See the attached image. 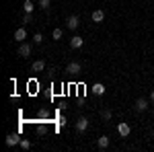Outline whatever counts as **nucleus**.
I'll use <instances>...</instances> for the list:
<instances>
[{
  "label": "nucleus",
  "instance_id": "obj_1",
  "mask_svg": "<svg viewBox=\"0 0 154 152\" xmlns=\"http://www.w3.org/2000/svg\"><path fill=\"white\" fill-rule=\"evenodd\" d=\"M78 25H80V19H78L76 14H70V17L66 19V27H68L70 31H76V29H78Z\"/></svg>",
  "mask_w": 154,
  "mask_h": 152
},
{
  "label": "nucleus",
  "instance_id": "obj_2",
  "mask_svg": "<svg viewBox=\"0 0 154 152\" xmlns=\"http://www.w3.org/2000/svg\"><path fill=\"white\" fill-rule=\"evenodd\" d=\"M31 51H33V45L31 43H21V47H19V56L21 58H29Z\"/></svg>",
  "mask_w": 154,
  "mask_h": 152
},
{
  "label": "nucleus",
  "instance_id": "obj_3",
  "mask_svg": "<svg viewBox=\"0 0 154 152\" xmlns=\"http://www.w3.org/2000/svg\"><path fill=\"white\" fill-rule=\"evenodd\" d=\"M117 132H119V136H121V138H128V136H130V132H131V128L125 123V121H121V123L117 126Z\"/></svg>",
  "mask_w": 154,
  "mask_h": 152
},
{
  "label": "nucleus",
  "instance_id": "obj_4",
  "mask_svg": "<svg viewBox=\"0 0 154 152\" xmlns=\"http://www.w3.org/2000/svg\"><path fill=\"white\" fill-rule=\"evenodd\" d=\"M86 129H88V119H86V117H80V119L76 121V132L82 134V132H86Z\"/></svg>",
  "mask_w": 154,
  "mask_h": 152
},
{
  "label": "nucleus",
  "instance_id": "obj_5",
  "mask_svg": "<svg viewBox=\"0 0 154 152\" xmlns=\"http://www.w3.org/2000/svg\"><path fill=\"white\" fill-rule=\"evenodd\" d=\"M17 144H21L19 134H8V136H6V146H17Z\"/></svg>",
  "mask_w": 154,
  "mask_h": 152
},
{
  "label": "nucleus",
  "instance_id": "obj_6",
  "mask_svg": "<svg viewBox=\"0 0 154 152\" xmlns=\"http://www.w3.org/2000/svg\"><path fill=\"white\" fill-rule=\"evenodd\" d=\"M80 70H82V66H80L78 62H70L68 68H66V72H70V74H78Z\"/></svg>",
  "mask_w": 154,
  "mask_h": 152
},
{
  "label": "nucleus",
  "instance_id": "obj_7",
  "mask_svg": "<svg viewBox=\"0 0 154 152\" xmlns=\"http://www.w3.org/2000/svg\"><path fill=\"white\" fill-rule=\"evenodd\" d=\"M97 146H99L101 150H107V148H109V136H101V138L97 140Z\"/></svg>",
  "mask_w": 154,
  "mask_h": 152
},
{
  "label": "nucleus",
  "instance_id": "obj_8",
  "mask_svg": "<svg viewBox=\"0 0 154 152\" xmlns=\"http://www.w3.org/2000/svg\"><path fill=\"white\" fill-rule=\"evenodd\" d=\"M14 39H17V41H21V43H23L25 39H27V31H25L23 27H21V29H17V31H14Z\"/></svg>",
  "mask_w": 154,
  "mask_h": 152
},
{
  "label": "nucleus",
  "instance_id": "obj_9",
  "mask_svg": "<svg viewBox=\"0 0 154 152\" xmlns=\"http://www.w3.org/2000/svg\"><path fill=\"white\" fill-rule=\"evenodd\" d=\"M146 109H148V101H146V99H138V101H136V111L142 113V111H146Z\"/></svg>",
  "mask_w": 154,
  "mask_h": 152
},
{
  "label": "nucleus",
  "instance_id": "obj_10",
  "mask_svg": "<svg viewBox=\"0 0 154 152\" xmlns=\"http://www.w3.org/2000/svg\"><path fill=\"white\" fill-rule=\"evenodd\" d=\"M82 43H84V41H82V37H78V35H74V37L70 39V47H74V49L82 47Z\"/></svg>",
  "mask_w": 154,
  "mask_h": 152
},
{
  "label": "nucleus",
  "instance_id": "obj_11",
  "mask_svg": "<svg viewBox=\"0 0 154 152\" xmlns=\"http://www.w3.org/2000/svg\"><path fill=\"white\" fill-rule=\"evenodd\" d=\"M43 68H45V62H43V60H37V62H33V66H31L33 72H41Z\"/></svg>",
  "mask_w": 154,
  "mask_h": 152
},
{
  "label": "nucleus",
  "instance_id": "obj_12",
  "mask_svg": "<svg viewBox=\"0 0 154 152\" xmlns=\"http://www.w3.org/2000/svg\"><path fill=\"white\" fill-rule=\"evenodd\" d=\"M93 93H95V95H105V84H101V82H95V86H93Z\"/></svg>",
  "mask_w": 154,
  "mask_h": 152
},
{
  "label": "nucleus",
  "instance_id": "obj_13",
  "mask_svg": "<svg viewBox=\"0 0 154 152\" xmlns=\"http://www.w3.org/2000/svg\"><path fill=\"white\" fill-rule=\"evenodd\" d=\"M103 19H105V12L103 11H95L93 12V21H95V23H101Z\"/></svg>",
  "mask_w": 154,
  "mask_h": 152
},
{
  "label": "nucleus",
  "instance_id": "obj_14",
  "mask_svg": "<svg viewBox=\"0 0 154 152\" xmlns=\"http://www.w3.org/2000/svg\"><path fill=\"white\" fill-rule=\"evenodd\" d=\"M23 8H25V12H33V8H35V4H33V2H31V0H25Z\"/></svg>",
  "mask_w": 154,
  "mask_h": 152
},
{
  "label": "nucleus",
  "instance_id": "obj_15",
  "mask_svg": "<svg viewBox=\"0 0 154 152\" xmlns=\"http://www.w3.org/2000/svg\"><path fill=\"white\" fill-rule=\"evenodd\" d=\"M51 37H54V39H62V29H54Z\"/></svg>",
  "mask_w": 154,
  "mask_h": 152
},
{
  "label": "nucleus",
  "instance_id": "obj_16",
  "mask_svg": "<svg viewBox=\"0 0 154 152\" xmlns=\"http://www.w3.org/2000/svg\"><path fill=\"white\" fill-rule=\"evenodd\" d=\"M23 23H33V17H31V12H25V17H23Z\"/></svg>",
  "mask_w": 154,
  "mask_h": 152
},
{
  "label": "nucleus",
  "instance_id": "obj_17",
  "mask_svg": "<svg viewBox=\"0 0 154 152\" xmlns=\"http://www.w3.org/2000/svg\"><path fill=\"white\" fill-rule=\"evenodd\" d=\"M39 6H41L43 11H48L49 8V0H39Z\"/></svg>",
  "mask_w": 154,
  "mask_h": 152
},
{
  "label": "nucleus",
  "instance_id": "obj_18",
  "mask_svg": "<svg viewBox=\"0 0 154 152\" xmlns=\"http://www.w3.org/2000/svg\"><path fill=\"white\" fill-rule=\"evenodd\" d=\"M21 148L29 150V148H31V142H29V140H21Z\"/></svg>",
  "mask_w": 154,
  "mask_h": 152
},
{
  "label": "nucleus",
  "instance_id": "obj_19",
  "mask_svg": "<svg viewBox=\"0 0 154 152\" xmlns=\"http://www.w3.org/2000/svg\"><path fill=\"white\" fill-rule=\"evenodd\" d=\"M33 41H35V43H41V41H43V35H41V33H35V35H33Z\"/></svg>",
  "mask_w": 154,
  "mask_h": 152
},
{
  "label": "nucleus",
  "instance_id": "obj_20",
  "mask_svg": "<svg viewBox=\"0 0 154 152\" xmlns=\"http://www.w3.org/2000/svg\"><path fill=\"white\" fill-rule=\"evenodd\" d=\"M101 115H103V119H111V111H109V109H103Z\"/></svg>",
  "mask_w": 154,
  "mask_h": 152
},
{
  "label": "nucleus",
  "instance_id": "obj_21",
  "mask_svg": "<svg viewBox=\"0 0 154 152\" xmlns=\"http://www.w3.org/2000/svg\"><path fill=\"white\" fill-rule=\"evenodd\" d=\"M150 101H152V103H154V91H152V93H150Z\"/></svg>",
  "mask_w": 154,
  "mask_h": 152
},
{
  "label": "nucleus",
  "instance_id": "obj_22",
  "mask_svg": "<svg viewBox=\"0 0 154 152\" xmlns=\"http://www.w3.org/2000/svg\"><path fill=\"white\" fill-rule=\"evenodd\" d=\"M152 115H154V111H152Z\"/></svg>",
  "mask_w": 154,
  "mask_h": 152
}]
</instances>
